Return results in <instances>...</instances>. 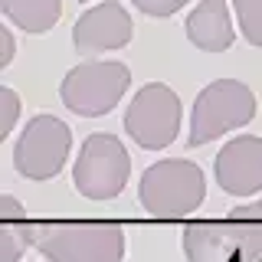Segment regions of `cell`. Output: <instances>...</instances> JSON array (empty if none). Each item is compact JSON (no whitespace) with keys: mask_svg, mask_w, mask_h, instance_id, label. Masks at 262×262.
Listing matches in <instances>:
<instances>
[{"mask_svg":"<svg viewBox=\"0 0 262 262\" xmlns=\"http://www.w3.org/2000/svg\"><path fill=\"white\" fill-rule=\"evenodd\" d=\"M252 118H256V95H252V89L236 79H216L193 102L187 144L190 147L210 144L213 138L226 135V131L249 125Z\"/></svg>","mask_w":262,"mask_h":262,"instance_id":"obj_5","label":"cell"},{"mask_svg":"<svg viewBox=\"0 0 262 262\" xmlns=\"http://www.w3.org/2000/svg\"><path fill=\"white\" fill-rule=\"evenodd\" d=\"M125 131L144 151H161L174 144L180 131V98L164 82H147L135 92L125 112Z\"/></svg>","mask_w":262,"mask_h":262,"instance_id":"obj_7","label":"cell"},{"mask_svg":"<svg viewBox=\"0 0 262 262\" xmlns=\"http://www.w3.org/2000/svg\"><path fill=\"white\" fill-rule=\"evenodd\" d=\"M187 262H262V200L229 210L226 220L184 226Z\"/></svg>","mask_w":262,"mask_h":262,"instance_id":"obj_1","label":"cell"},{"mask_svg":"<svg viewBox=\"0 0 262 262\" xmlns=\"http://www.w3.org/2000/svg\"><path fill=\"white\" fill-rule=\"evenodd\" d=\"M4 16L23 33H46L59 23L62 0H0Z\"/></svg>","mask_w":262,"mask_h":262,"instance_id":"obj_12","label":"cell"},{"mask_svg":"<svg viewBox=\"0 0 262 262\" xmlns=\"http://www.w3.org/2000/svg\"><path fill=\"white\" fill-rule=\"evenodd\" d=\"M138 196L151 216L177 220L200 210L207 196V177L193 161H158L141 174Z\"/></svg>","mask_w":262,"mask_h":262,"instance_id":"obj_3","label":"cell"},{"mask_svg":"<svg viewBox=\"0 0 262 262\" xmlns=\"http://www.w3.org/2000/svg\"><path fill=\"white\" fill-rule=\"evenodd\" d=\"M128 85H131V72L125 62L85 59L66 72L59 98L66 108L82 115V118H98V115H108L125 98Z\"/></svg>","mask_w":262,"mask_h":262,"instance_id":"obj_4","label":"cell"},{"mask_svg":"<svg viewBox=\"0 0 262 262\" xmlns=\"http://www.w3.org/2000/svg\"><path fill=\"white\" fill-rule=\"evenodd\" d=\"M216 184L229 196L262 190V138L239 135L216 154Z\"/></svg>","mask_w":262,"mask_h":262,"instance_id":"obj_10","label":"cell"},{"mask_svg":"<svg viewBox=\"0 0 262 262\" xmlns=\"http://www.w3.org/2000/svg\"><path fill=\"white\" fill-rule=\"evenodd\" d=\"M30 246L49 262H121L118 223H30Z\"/></svg>","mask_w":262,"mask_h":262,"instance_id":"obj_2","label":"cell"},{"mask_svg":"<svg viewBox=\"0 0 262 262\" xmlns=\"http://www.w3.org/2000/svg\"><path fill=\"white\" fill-rule=\"evenodd\" d=\"M0 43H4V53H0V66H10V59H13V36H10V30H0Z\"/></svg>","mask_w":262,"mask_h":262,"instance_id":"obj_17","label":"cell"},{"mask_svg":"<svg viewBox=\"0 0 262 262\" xmlns=\"http://www.w3.org/2000/svg\"><path fill=\"white\" fill-rule=\"evenodd\" d=\"M184 27H187V39L203 53H226L236 39L226 0H200Z\"/></svg>","mask_w":262,"mask_h":262,"instance_id":"obj_11","label":"cell"},{"mask_svg":"<svg viewBox=\"0 0 262 262\" xmlns=\"http://www.w3.org/2000/svg\"><path fill=\"white\" fill-rule=\"evenodd\" d=\"M30 246V223L20 216V203L13 196H0V262H20Z\"/></svg>","mask_w":262,"mask_h":262,"instance_id":"obj_13","label":"cell"},{"mask_svg":"<svg viewBox=\"0 0 262 262\" xmlns=\"http://www.w3.org/2000/svg\"><path fill=\"white\" fill-rule=\"evenodd\" d=\"M131 4L147 16H174L180 7L190 4V0H131Z\"/></svg>","mask_w":262,"mask_h":262,"instance_id":"obj_15","label":"cell"},{"mask_svg":"<svg viewBox=\"0 0 262 262\" xmlns=\"http://www.w3.org/2000/svg\"><path fill=\"white\" fill-rule=\"evenodd\" d=\"M131 177V158L121 144V138L95 131L79 147L76 167H72V184L89 200H115L125 190Z\"/></svg>","mask_w":262,"mask_h":262,"instance_id":"obj_6","label":"cell"},{"mask_svg":"<svg viewBox=\"0 0 262 262\" xmlns=\"http://www.w3.org/2000/svg\"><path fill=\"white\" fill-rule=\"evenodd\" d=\"M243 36L252 46H262V0H233Z\"/></svg>","mask_w":262,"mask_h":262,"instance_id":"obj_14","label":"cell"},{"mask_svg":"<svg viewBox=\"0 0 262 262\" xmlns=\"http://www.w3.org/2000/svg\"><path fill=\"white\" fill-rule=\"evenodd\" d=\"M72 147V131L56 115H36L27 121L13 147V167L27 180H49L62 170Z\"/></svg>","mask_w":262,"mask_h":262,"instance_id":"obj_8","label":"cell"},{"mask_svg":"<svg viewBox=\"0 0 262 262\" xmlns=\"http://www.w3.org/2000/svg\"><path fill=\"white\" fill-rule=\"evenodd\" d=\"M0 102H4V128H0V141H4L7 135H10L13 121H16V112H20V98H16L13 89H0Z\"/></svg>","mask_w":262,"mask_h":262,"instance_id":"obj_16","label":"cell"},{"mask_svg":"<svg viewBox=\"0 0 262 262\" xmlns=\"http://www.w3.org/2000/svg\"><path fill=\"white\" fill-rule=\"evenodd\" d=\"M131 36H135V23H131L128 10L118 0H105V4L85 10L72 27V43L85 56L125 49L131 43Z\"/></svg>","mask_w":262,"mask_h":262,"instance_id":"obj_9","label":"cell"}]
</instances>
